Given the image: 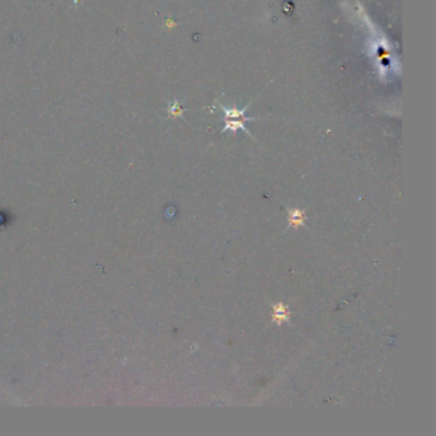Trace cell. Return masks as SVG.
I'll use <instances>...</instances> for the list:
<instances>
[{"instance_id": "6da1fadb", "label": "cell", "mask_w": 436, "mask_h": 436, "mask_svg": "<svg viewBox=\"0 0 436 436\" xmlns=\"http://www.w3.org/2000/svg\"><path fill=\"white\" fill-rule=\"evenodd\" d=\"M250 105H247L246 108L240 109V110H237V109H228L225 106L220 104V108L223 109V112L225 113V127L223 128V132H227L228 129H230L232 132H237V129H242L244 132L247 133L248 136L252 137L250 132H248V129L244 127V122L246 120H256V118H248L244 115L246 110L248 109Z\"/></svg>"}, {"instance_id": "7a4b0ae2", "label": "cell", "mask_w": 436, "mask_h": 436, "mask_svg": "<svg viewBox=\"0 0 436 436\" xmlns=\"http://www.w3.org/2000/svg\"><path fill=\"white\" fill-rule=\"evenodd\" d=\"M273 320L277 324L281 322H291V314L287 306L283 303H277L273 306Z\"/></svg>"}, {"instance_id": "3957f363", "label": "cell", "mask_w": 436, "mask_h": 436, "mask_svg": "<svg viewBox=\"0 0 436 436\" xmlns=\"http://www.w3.org/2000/svg\"><path fill=\"white\" fill-rule=\"evenodd\" d=\"M304 220H306V214L299 209L289 210V225L293 228H298L304 225Z\"/></svg>"}]
</instances>
